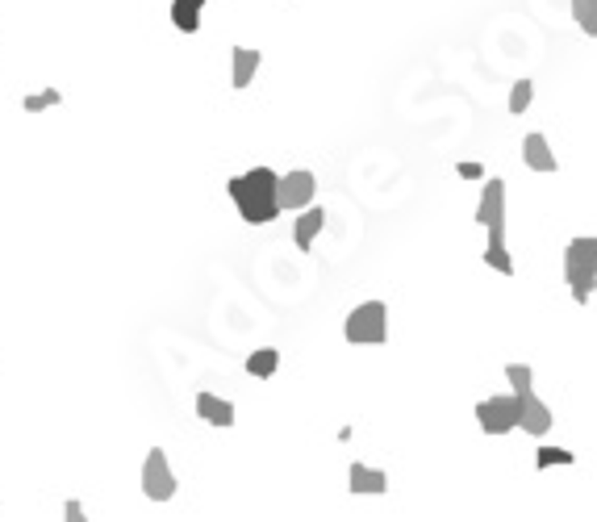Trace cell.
Masks as SVG:
<instances>
[{"label": "cell", "mask_w": 597, "mask_h": 522, "mask_svg": "<svg viewBox=\"0 0 597 522\" xmlns=\"http://www.w3.org/2000/svg\"><path fill=\"white\" fill-rule=\"evenodd\" d=\"M226 188H230V196H234V205H239L242 222H251V226L276 222L284 214L280 209V176L271 172V167H255V172H247V176H234Z\"/></svg>", "instance_id": "obj_1"}, {"label": "cell", "mask_w": 597, "mask_h": 522, "mask_svg": "<svg viewBox=\"0 0 597 522\" xmlns=\"http://www.w3.org/2000/svg\"><path fill=\"white\" fill-rule=\"evenodd\" d=\"M564 280L573 289V301L585 305L597 289V239H573L564 251Z\"/></svg>", "instance_id": "obj_2"}, {"label": "cell", "mask_w": 597, "mask_h": 522, "mask_svg": "<svg viewBox=\"0 0 597 522\" xmlns=\"http://www.w3.org/2000/svg\"><path fill=\"white\" fill-rule=\"evenodd\" d=\"M343 335H347V343H372V347H380V343L389 338V309H384V301L355 305L347 314Z\"/></svg>", "instance_id": "obj_3"}, {"label": "cell", "mask_w": 597, "mask_h": 522, "mask_svg": "<svg viewBox=\"0 0 597 522\" xmlns=\"http://www.w3.org/2000/svg\"><path fill=\"white\" fill-rule=\"evenodd\" d=\"M477 422L485 435H510L514 426H522V397L518 393H501L477 405Z\"/></svg>", "instance_id": "obj_4"}, {"label": "cell", "mask_w": 597, "mask_h": 522, "mask_svg": "<svg viewBox=\"0 0 597 522\" xmlns=\"http://www.w3.org/2000/svg\"><path fill=\"white\" fill-rule=\"evenodd\" d=\"M142 493L151 501L175 498V472L167 468V451H163V447H151V451H147V464H142Z\"/></svg>", "instance_id": "obj_5"}, {"label": "cell", "mask_w": 597, "mask_h": 522, "mask_svg": "<svg viewBox=\"0 0 597 522\" xmlns=\"http://www.w3.org/2000/svg\"><path fill=\"white\" fill-rule=\"evenodd\" d=\"M477 222L485 230L493 226H506V180H485V188H480V205H477Z\"/></svg>", "instance_id": "obj_6"}, {"label": "cell", "mask_w": 597, "mask_h": 522, "mask_svg": "<svg viewBox=\"0 0 597 522\" xmlns=\"http://www.w3.org/2000/svg\"><path fill=\"white\" fill-rule=\"evenodd\" d=\"M314 172H289L280 176V209H309L314 201Z\"/></svg>", "instance_id": "obj_7"}, {"label": "cell", "mask_w": 597, "mask_h": 522, "mask_svg": "<svg viewBox=\"0 0 597 522\" xmlns=\"http://www.w3.org/2000/svg\"><path fill=\"white\" fill-rule=\"evenodd\" d=\"M522 397V431L526 435H547L552 431V405L543 402L539 393H518Z\"/></svg>", "instance_id": "obj_8"}, {"label": "cell", "mask_w": 597, "mask_h": 522, "mask_svg": "<svg viewBox=\"0 0 597 522\" xmlns=\"http://www.w3.org/2000/svg\"><path fill=\"white\" fill-rule=\"evenodd\" d=\"M347 485H351V493H384V489H389V477H384V468L351 464Z\"/></svg>", "instance_id": "obj_9"}, {"label": "cell", "mask_w": 597, "mask_h": 522, "mask_svg": "<svg viewBox=\"0 0 597 522\" xmlns=\"http://www.w3.org/2000/svg\"><path fill=\"white\" fill-rule=\"evenodd\" d=\"M522 159H526V167H531V172H555V167H560L543 134H526V142H522Z\"/></svg>", "instance_id": "obj_10"}, {"label": "cell", "mask_w": 597, "mask_h": 522, "mask_svg": "<svg viewBox=\"0 0 597 522\" xmlns=\"http://www.w3.org/2000/svg\"><path fill=\"white\" fill-rule=\"evenodd\" d=\"M322 226H326V209H322V205L301 209V218H297V226H293L297 247H301V251H309V247H314V239H317V234H322Z\"/></svg>", "instance_id": "obj_11"}, {"label": "cell", "mask_w": 597, "mask_h": 522, "mask_svg": "<svg viewBox=\"0 0 597 522\" xmlns=\"http://www.w3.org/2000/svg\"><path fill=\"white\" fill-rule=\"evenodd\" d=\"M196 413L209 426H234V405L226 397H213V393H196Z\"/></svg>", "instance_id": "obj_12"}, {"label": "cell", "mask_w": 597, "mask_h": 522, "mask_svg": "<svg viewBox=\"0 0 597 522\" xmlns=\"http://www.w3.org/2000/svg\"><path fill=\"white\" fill-rule=\"evenodd\" d=\"M480 260L488 263V268H498L501 276H514V260H510V251H506V226H493L488 230V247Z\"/></svg>", "instance_id": "obj_13"}, {"label": "cell", "mask_w": 597, "mask_h": 522, "mask_svg": "<svg viewBox=\"0 0 597 522\" xmlns=\"http://www.w3.org/2000/svg\"><path fill=\"white\" fill-rule=\"evenodd\" d=\"M201 9H205V0H172V25L180 33H196L201 30Z\"/></svg>", "instance_id": "obj_14"}, {"label": "cell", "mask_w": 597, "mask_h": 522, "mask_svg": "<svg viewBox=\"0 0 597 522\" xmlns=\"http://www.w3.org/2000/svg\"><path fill=\"white\" fill-rule=\"evenodd\" d=\"M260 71V51H251V46H234V88H247Z\"/></svg>", "instance_id": "obj_15"}, {"label": "cell", "mask_w": 597, "mask_h": 522, "mask_svg": "<svg viewBox=\"0 0 597 522\" xmlns=\"http://www.w3.org/2000/svg\"><path fill=\"white\" fill-rule=\"evenodd\" d=\"M276 368H280V351L276 347H260L255 356H247L251 376H276Z\"/></svg>", "instance_id": "obj_16"}, {"label": "cell", "mask_w": 597, "mask_h": 522, "mask_svg": "<svg viewBox=\"0 0 597 522\" xmlns=\"http://www.w3.org/2000/svg\"><path fill=\"white\" fill-rule=\"evenodd\" d=\"M573 17L589 38H597V0H573Z\"/></svg>", "instance_id": "obj_17"}, {"label": "cell", "mask_w": 597, "mask_h": 522, "mask_svg": "<svg viewBox=\"0 0 597 522\" xmlns=\"http://www.w3.org/2000/svg\"><path fill=\"white\" fill-rule=\"evenodd\" d=\"M506 381H510L514 393H531V384H535L531 364H506Z\"/></svg>", "instance_id": "obj_18"}, {"label": "cell", "mask_w": 597, "mask_h": 522, "mask_svg": "<svg viewBox=\"0 0 597 522\" xmlns=\"http://www.w3.org/2000/svg\"><path fill=\"white\" fill-rule=\"evenodd\" d=\"M531 97H535V84H531V80H518V84L510 88V113H514V118L531 109Z\"/></svg>", "instance_id": "obj_19"}, {"label": "cell", "mask_w": 597, "mask_h": 522, "mask_svg": "<svg viewBox=\"0 0 597 522\" xmlns=\"http://www.w3.org/2000/svg\"><path fill=\"white\" fill-rule=\"evenodd\" d=\"M573 451H564V447H539L535 451V468H552V464H573Z\"/></svg>", "instance_id": "obj_20"}, {"label": "cell", "mask_w": 597, "mask_h": 522, "mask_svg": "<svg viewBox=\"0 0 597 522\" xmlns=\"http://www.w3.org/2000/svg\"><path fill=\"white\" fill-rule=\"evenodd\" d=\"M59 92L54 88H46V92H38V97H25V113H43V109H51V105H59Z\"/></svg>", "instance_id": "obj_21"}, {"label": "cell", "mask_w": 597, "mask_h": 522, "mask_svg": "<svg viewBox=\"0 0 597 522\" xmlns=\"http://www.w3.org/2000/svg\"><path fill=\"white\" fill-rule=\"evenodd\" d=\"M63 514H67V522H88V518H84V506H80V501H67Z\"/></svg>", "instance_id": "obj_22"}, {"label": "cell", "mask_w": 597, "mask_h": 522, "mask_svg": "<svg viewBox=\"0 0 597 522\" xmlns=\"http://www.w3.org/2000/svg\"><path fill=\"white\" fill-rule=\"evenodd\" d=\"M460 176H464V180H480L485 167H480V164H460Z\"/></svg>", "instance_id": "obj_23"}]
</instances>
